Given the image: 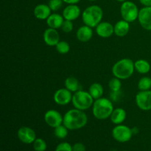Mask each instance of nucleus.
<instances>
[{
	"mask_svg": "<svg viewBox=\"0 0 151 151\" xmlns=\"http://www.w3.org/2000/svg\"><path fill=\"white\" fill-rule=\"evenodd\" d=\"M88 122V116L83 111L77 109H70L63 116V124L71 131L83 128Z\"/></svg>",
	"mask_w": 151,
	"mask_h": 151,
	"instance_id": "f257e3e1",
	"label": "nucleus"
},
{
	"mask_svg": "<svg viewBox=\"0 0 151 151\" xmlns=\"http://www.w3.org/2000/svg\"><path fill=\"white\" fill-rule=\"evenodd\" d=\"M114 109L111 100L102 97L94 100L92 106V114L96 119L103 120L110 118Z\"/></svg>",
	"mask_w": 151,
	"mask_h": 151,
	"instance_id": "f03ea898",
	"label": "nucleus"
},
{
	"mask_svg": "<svg viewBox=\"0 0 151 151\" xmlns=\"http://www.w3.org/2000/svg\"><path fill=\"white\" fill-rule=\"evenodd\" d=\"M134 71V62L129 58H122L116 61L111 69L114 76L120 80H126L131 78Z\"/></svg>",
	"mask_w": 151,
	"mask_h": 151,
	"instance_id": "7ed1b4c3",
	"label": "nucleus"
},
{
	"mask_svg": "<svg viewBox=\"0 0 151 151\" xmlns=\"http://www.w3.org/2000/svg\"><path fill=\"white\" fill-rule=\"evenodd\" d=\"M81 17L84 24L94 28L102 22L103 10L99 5L92 4L84 9Z\"/></svg>",
	"mask_w": 151,
	"mask_h": 151,
	"instance_id": "20e7f679",
	"label": "nucleus"
},
{
	"mask_svg": "<svg viewBox=\"0 0 151 151\" xmlns=\"http://www.w3.org/2000/svg\"><path fill=\"white\" fill-rule=\"evenodd\" d=\"M94 101V98L91 97L88 91L78 90L73 94L72 103L75 109L86 111L92 107Z\"/></svg>",
	"mask_w": 151,
	"mask_h": 151,
	"instance_id": "39448f33",
	"label": "nucleus"
},
{
	"mask_svg": "<svg viewBox=\"0 0 151 151\" xmlns=\"http://www.w3.org/2000/svg\"><path fill=\"white\" fill-rule=\"evenodd\" d=\"M138 7L134 2L131 1H126L122 3L120 6V14L122 19L126 22H134L138 19L139 16Z\"/></svg>",
	"mask_w": 151,
	"mask_h": 151,
	"instance_id": "423d86ee",
	"label": "nucleus"
},
{
	"mask_svg": "<svg viewBox=\"0 0 151 151\" xmlns=\"http://www.w3.org/2000/svg\"><path fill=\"white\" fill-rule=\"evenodd\" d=\"M133 135L132 128L122 124L116 125L112 130V137L119 142H127L130 141Z\"/></svg>",
	"mask_w": 151,
	"mask_h": 151,
	"instance_id": "0eeeda50",
	"label": "nucleus"
},
{
	"mask_svg": "<svg viewBox=\"0 0 151 151\" xmlns=\"http://www.w3.org/2000/svg\"><path fill=\"white\" fill-rule=\"evenodd\" d=\"M135 101L137 106L142 111H151V90L139 91L136 95Z\"/></svg>",
	"mask_w": 151,
	"mask_h": 151,
	"instance_id": "6e6552de",
	"label": "nucleus"
},
{
	"mask_svg": "<svg viewBox=\"0 0 151 151\" xmlns=\"http://www.w3.org/2000/svg\"><path fill=\"white\" fill-rule=\"evenodd\" d=\"M44 119L47 125L51 128H56L62 125L63 122V116L57 110L50 109L44 114Z\"/></svg>",
	"mask_w": 151,
	"mask_h": 151,
	"instance_id": "1a4fd4ad",
	"label": "nucleus"
},
{
	"mask_svg": "<svg viewBox=\"0 0 151 151\" xmlns=\"http://www.w3.org/2000/svg\"><path fill=\"white\" fill-rule=\"evenodd\" d=\"M72 92L66 88H61L55 91L53 95V100L59 106H66L72 100Z\"/></svg>",
	"mask_w": 151,
	"mask_h": 151,
	"instance_id": "9d476101",
	"label": "nucleus"
},
{
	"mask_svg": "<svg viewBox=\"0 0 151 151\" xmlns=\"http://www.w3.org/2000/svg\"><path fill=\"white\" fill-rule=\"evenodd\" d=\"M18 138L24 144H32L36 139V134L32 128L29 127H21L17 132Z\"/></svg>",
	"mask_w": 151,
	"mask_h": 151,
	"instance_id": "9b49d317",
	"label": "nucleus"
},
{
	"mask_svg": "<svg viewBox=\"0 0 151 151\" xmlns=\"http://www.w3.org/2000/svg\"><path fill=\"white\" fill-rule=\"evenodd\" d=\"M138 21L143 29L151 31V7H143L140 9Z\"/></svg>",
	"mask_w": 151,
	"mask_h": 151,
	"instance_id": "f8f14e48",
	"label": "nucleus"
},
{
	"mask_svg": "<svg viewBox=\"0 0 151 151\" xmlns=\"http://www.w3.org/2000/svg\"><path fill=\"white\" fill-rule=\"evenodd\" d=\"M43 38H44V43L47 46L55 47L58 43L60 41V35L56 29L49 27L44 30Z\"/></svg>",
	"mask_w": 151,
	"mask_h": 151,
	"instance_id": "ddd939ff",
	"label": "nucleus"
},
{
	"mask_svg": "<svg viewBox=\"0 0 151 151\" xmlns=\"http://www.w3.org/2000/svg\"><path fill=\"white\" fill-rule=\"evenodd\" d=\"M96 33L101 38H106L114 34V26L109 22H101L95 27Z\"/></svg>",
	"mask_w": 151,
	"mask_h": 151,
	"instance_id": "4468645a",
	"label": "nucleus"
},
{
	"mask_svg": "<svg viewBox=\"0 0 151 151\" xmlns=\"http://www.w3.org/2000/svg\"><path fill=\"white\" fill-rule=\"evenodd\" d=\"M82 15L81 10L78 4H68L62 12V16L64 19L69 21L76 20Z\"/></svg>",
	"mask_w": 151,
	"mask_h": 151,
	"instance_id": "2eb2a0df",
	"label": "nucleus"
},
{
	"mask_svg": "<svg viewBox=\"0 0 151 151\" xmlns=\"http://www.w3.org/2000/svg\"><path fill=\"white\" fill-rule=\"evenodd\" d=\"M52 10L48 4H39L35 7L33 10L34 16L39 20H47L52 14Z\"/></svg>",
	"mask_w": 151,
	"mask_h": 151,
	"instance_id": "dca6fc26",
	"label": "nucleus"
},
{
	"mask_svg": "<svg viewBox=\"0 0 151 151\" xmlns=\"http://www.w3.org/2000/svg\"><path fill=\"white\" fill-rule=\"evenodd\" d=\"M93 36V29L90 27L84 24L80 27L76 32V37L81 42H88L91 39Z\"/></svg>",
	"mask_w": 151,
	"mask_h": 151,
	"instance_id": "f3484780",
	"label": "nucleus"
},
{
	"mask_svg": "<svg viewBox=\"0 0 151 151\" xmlns=\"http://www.w3.org/2000/svg\"><path fill=\"white\" fill-rule=\"evenodd\" d=\"M114 26V34L116 36H125L128 35L130 31V23L123 19L118 21Z\"/></svg>",
	"mask_w": 151,
	"mask_h": 151,
	"instance_id": "a211bd4d",
	"label": "nucleus"
},
{
	"mask_svg": "<svg viewBox=\"0 0 151 151\" xmlns=\"http://www.w3.org/2000/svg\"><path fill=\"white\" fill-rule=\"evenodd\" d=\"M64 20V18L62 15L54 13H52L46 21H47V24L49 27L58 29L61 27V25Z\"/></svg>",
	"mask_w": 151,
	"mask_h": 151,
	"instance_id": "6ab92c4d",
	"label": "nucleus"
},
{
	"mask_svg": "<svg viewBox=\"0 0 151 151\" xmlns=\"http://www.w3.org/2000/svg\"><path fill=\"white\" fill-rule=\"evenodd\" d=\"M127 116V113L125 110L122 108H116L114 109L111 115L110 116L111 121L115 125H120L125 120Z\"/></svg>",
	"mask_w": 151,
	"mask_h": 151,
	"instance_id": "aec40b11",
	"label": "nucleus"
},
{
	"mask_svg": "<svg viewBox=\"0 0 151 151\" xmlns=\"http://www.w3.org/2000/svg\"><path fill=\"white\" fill-rule=\"evenodd\" d=\"M134 66H135V70L142 75L148 73L151 69L150 63L145 59H139L136 60L134 62Z\"/></svg>",
	"mask_w": 151,
	"mask_h": 151,
	"instance_id": "412c9836",
	"label": "nucleus"
},
{
	"mask_svg": "<svg viewBox=\"0 0 151 151\" xmlns=\"http://www.w3.org/2000/svg\"><path fill=\"white\" fill-rule=\"evenodd\" d=\"M88 92L94 98V100H97V99L103 97V93H104V88H103V86L99 83H94L89 86Z\"/></svg>",
	"mask_w": 151,
	"mask_h": 151,
	"instance_id": "4be33fe9",
	"label": "nucleus"
},
{
	"mask_svg": "<svg viewBox=\"0 0 151 151\" xmlns=\"http://www.w3.org/2000/svg\"><path fill=\"white\" fill-rule=\"evenodd\" d=\"M65 88H67L71 92H76L80 88V83L78 80L75 77H68L64 81Z\"/></svg>",
	"mask_w": 151,
	"mask_h": 151,
	"instance_id": "5701e85b",
	"label": "nucleus"
},
{
	"mask_svg": "<svg viewBox=\"0 0 151 151\" xmlns=\"http://www.w3.org/2000/svg\"><path fill=\"white\" fill-rule=\"evenodd\" d=\"M138 88L139 91H147L151 89V78L145 76L140 78L138 82Z\"/></svg>",
	"mask_w": 151,
	"mask_h": 151,
	"instance_id": "b1692460",
	"label": "nucleus"
},
{
	"mask_svg": "<svg viewBox=\"0 0 151 151\" xmlns=\"http://www.w3.org/2000/svg\"><path fill=\"white\" fill-rule=\"evenodd\" d=\"M68 128L63 124L55 128L54 134L57 138L65 139L68 135Z\"/></svg>",
	"mask_w": 151,
	"mask_h": 151,
	"instance_id": "393cba45",
	"label": "nucleus"
},
{
	"mask_svg": "<svg viewBox=\"0 0 151 151\" xmlns=\"http://www.w3.org/2000/svg\"><path fill=\"white\" fill-rule=\"evenodd\" d=\"M55 49L58 53L61 55H65L67 54L70 50V45L66 41H60L55 46Z\"/></svg>",
	"mask_w": 151,
	"mask_h": 151,
	"instance_id": "a878e982",
	"label": "nucleus"
},
{
	"mask_svg": "<svg viewBox=\"0 0 151 151\" xmlns=\"http://www.w3.org/2000/svg\"><path fill=\"white\" fill-rule=\"evenodd\" d=\"M109 87L111 91H119L122 88V82L121 80L117 78H114L111 79L109 82Z\"/></svg>",
	"mask_w": 151,
	"mask_h": 151,
	"instance_id": "bb28decb",
	"label": "nucleus"
},
{
	"mask_svg": "<svg viewBox=\"0 0 151 151\" xmlns=\"http://www.w3.org/2000/svg\"><path fill=\"white\" fill-rule=\"evenodd\" d=\"M32 144L34 150L35 151H45L47 148V142L43 139L37 138Z\"/></svg>",
	"mask_w": 151,
	"mask_h": 151,
	"instance_id": "cd10ccee",
	"label": "nucleus"
},
{
	"mask_svg": "<svg viewBox=\"0 0 151 151\" xmlns=\"http://www.w3.org/2000/svg\"><path fill=\"white\" fill-rule=\"evenodd\" d=\"M63 3V0H49L48 5L52 11L56 12L61 8Z\"/></svg>",
	"mask_w": 151,
	"mask_h": 151,
	"instance_id": "c85d7f7f",
	"label": "nucleus"
},
{
	"mask_svg": "<svg viewBox=\"0 0 151 151\" xmlns=\"http://www.w3.org/2000/svg\"><path fill=\"white\" fill-rule=\"evenodd\" d=\"M60 29L63 32H66V33H69V32H72L74 29V24L72 23V21L65 19L62 24Z\"/></svg>",
	"mask_w": 151,
	"mask_h": 151,
	"instance_id": "c756f323",
	"label": "nucleus"
},
{
	"mask_svg": "<svg viewBox=\"0 0 151 151\" xmlns=\"http://www.w3.org/2000/svg\"><path fill=\"white\" fill-rule=\"evenodd\" d=\"M55 151H72V146L68 142H61L56 147Z\"/></svg>",
	"mask_w": 151,
	"mask_h": 151,
	"instance_id": "7c9ffc66",
	"label": "nucleus"
},
{
	"mask_svg": "<svg viewBox=\"0 0 151 151\" xmlns=\"http://www.w3.org/2000/svg\"><path fill=\"white\" fill-rule=\"evenodd\" d=\"M72 151H86V146L83 143H75L72 145Z\"/></svg>",
	"mask_w": 151,
	"mask_h": 151,
	"instance_id": "2f4dec72",
	"label": "nucleus"
},
{
	"mask_svg": "<svg viewBox=\"0 0 151 151\" xmlns=\"http://www.w3.org/2000/svg\"><path fill=\"white\" fill-rule=\"evenodd\" d=\"M121 95L120 91H111L110 97L112 100H114V101H116L118 99H119Z\"/></svg>",
	"mask_w": 151,
	"mask_h": 151,
	"instance_id": "473e14b6",
	"label": "nucleus"
},
{
	"mask_svg": "<svg viewBox=\"0 0 151 151\" xmlns=\"http://www.w3.org/2000/svg\"><path fill=\"white\" fill-rule=\"evenodd\" d=\"M144 7H151V0H139Z\"/></svg>",
	"mask_w": 151,
	"mask_h": 151,
	"instance_id": "72a5a7b5",
	"label": "nucleus"
},
{
	"mask_svg": "<svg viewBox=\"0 0 151 151\" xmlns=\"http://www.w3.org/2000/svg\"><path fill=\"white\" fill-rule=\"evenodd\" d=\"M63 2L67 4H77L81 1V0H63Z\"/></svg>",
	"mask_w": 151,
	"mask_h": 151,
	"instance_id": "f704fd0d",
	"label": "nucleus"
},
{
	"mask_svg": "<svg viewBox=\"0 0 151 151\" xmlns=\"http://www.w3.org/2000/svg\"><path fill=\"white\" fill-rule=\"evenodd\" d=\"M132 132H133V134H137V133H138V128H132Z\"/></svg>",
	"mask_w": 151,
	"mask_h": 151,
	"instance_id": "c9c22d12",
	"label": "nucleus"
},
{
	"mask_svg": "<svg viewBox=\"0 0 151 151\" xmlns=\"http://www.w3.org/2000/svg\"><path fill=\"white\" fill-rule=\"evenodd\" d=\"M116 1H119V2H121V3H122V2H124V1H128V0H116Z\"/></svg>",
	"mask_w": 151,
	"mask_h": 151,
	"instance_id": "e433bc0d",
	"label": "nucleus"
},
{
	"mask_svg": "<svg viewBox=\"0 0 151 151\" xmlns=\"http://www.w3.org/2000/svg\"><path fill=\"white\" fill-rule=\"evenodd\" d=\"M88 1H97V0H88Z\"/></svg>",
	"mask_w": 151,
	"mask_h": 151,
	"instance_id": "4c0bfd02",
	"label": "nucleus"
},
{
	"mask_svg": "<svg viewBox=\"0 0 151 151\" xmlns=\"http://www.w3.org/2000/svg\"><path fill=\"white\" fill-rule=\"evenodd\" d=\"M123 151H127V150H123Z\"/></svg>",
	"mask_w": 151,
	"mask_h": 151,
	"instance_id": "58836bf2",
	"label": "nucleus"
}]
</instances>
